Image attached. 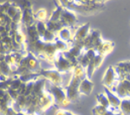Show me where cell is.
Here are the masks:
<instances>
[{
    "label": "cell",
    "mask_w": 130,
    "mask_h": 115,
    "mask_svg": "<svg viewBox=\"0 0 130 115\" xmlns=\"http://www.w3.org/2000/svg\"><path fill=\"white\" fill-rule=\"evenodd\" d=\"M86 70L81 65H76L74 68V74L71 77L70 83H69L68 87H66V97L70 102H74L79 97V86L81 84L82 81L87 76H82L85 75Z\"/></svg>",
    "instance_id": "cell-1"
},
{
    "label": "cell",
    "mask_w": 130,
    "mask_h": 115,
    "mask_svg": "<svg viewBox=\"0 0 130 115\" xmlns=\"http://www.w3.org/2000/svg\"><path fill=\"white\" fill-rule=\"evenodd\" d=\"M102 42L103 41L101 38L100 32L98 30L91 31L83 42V50L87 51L89 50H94L96 51Z\"/></svg>",
    "instance_id": "cell-2"
},
{
    "label": "cell",
    "mask_w": 130,
    "mask_h": 115,
    "mask_svg": "<svg viewBox=\"0 0 130 115\" xmlns=\"http://www.w3.org/2000/svg\"><path fill=\"white\" fill-rule=\"evenodd\" d=\"M49 93L51 95L52 98L54 100V103L60 106H67L71 102L66 97L65 92L60 88L59 87H56L55 85L51 83V89L49 90Z\"/></svg>",
    "instance_id": "cell-3"
},
{
    "label": "cell",
    "mask_w": 130,
    "mask_h": 115,
    "mask_svg": "<svg viewBox=\"0 0 130 115\" xmlns=\"http://www.w3.org/2000/svg\"><path fill=\"white\" fill-rule=\"evenodd\" d=\"M90 33V25L89 24H86L77 29V30L73 35V41L75 45H78L79 47L83 49V42L86 38L88 36Z\"/></svg>",
    "instance_id": "cell-4"
},
{
    "label": "cell",
    "mask_w": 130,
    "mask_h": 115,
    "mask_svg": "<svg viewBox=\"0 0 130 115\" xmlns=\"http://www.w3.org/2000/svg\"><path fill=\"white\" fill-rule=\"evenodd\" d=\"M41 75L55 86L60 87L62 85L63 78L60 75V72H58L56 69L43 70L42 72H41Z\"/></svg>",
    "instance_id": "cell-5"
},
{
    "label": "cell",
    "mask_w": 130,
    "mask_h": 115,
    "mask_svg": "<svg viewBox=\"0 0 130 115\" xmlns=\"http://www.w3.org/2000/svg\"><path fill=\"white\" fill-rule=\"evenodd\" d=\"M55 65H56V70L60 72H69V71L74 70V68L76 67V65H74L73 64H71L68 60H66L62 53L60 54V56H56V59H55Z\"/></svg>",
    "instance_id": "cell-6"
},
{
    "label": "cell",
    "mask_w": 130,
    "mask_h": 115,
    "mask_svg": "<svg viewBox=\"0 0 130 115\" xmlns=\"http://www.w3.org/2000/svg\"><path fill=\"white\" fill-rule=\"evenodd\" d=\"M118 75L117 72L113 67H109L107 69L106 72H105L103 78H102V84L104 85L105 87L107 88H112L113 85L115 84V81L117 80Z\"/></svg>",
    "instance_id": "cell-7"
},
{
    "label": "cell",
    "mask_w": 130,
    "mask_h": 115,
    "mask_svg": "<svg viewBox=\"0 0 130 115\" xmlns=\"http://www.w3.org/2000/svg\"><path fill=\"white\" fill-rule=\"evenodd\" d=\"M60 22L63 25L73 26L77 22V19L75 13H73L71 11H70L68 9H66V8H62Z\"/></svg>",
    "instance_id": "cell-8"
},
{
    "label": "cell",
    "mask_w": 130,
    "mask_h": 115,
    "mask_svg": "<svg viewBox=\"0 0 130 115\" xmlns=\"http://www.w3.org/2000/svg\"><path fill=\"white\" fill-rule=\"evenodd\" d=\"M114 69L117 72L118 76L123 79L128 78V76H130V61L119 62Z\"/></svg>",
    "instance_id": "cell-9"
},
{
    "label": "cell",
    "mask_w": 130,
    "mask_h": 115,
    "mask_svg": "<svg viewBox=\"0 0 130 115\" xmlns=\"http://www.w3.org/2000/svg\"><path fill=\"white\" fill-rule=\"evenodd\" d=\"M94 87V83L90 80V78L85 77L82 81L79 86V92L80 94H83L85 96H88L92 93Z\"/></svg>",
    "instance_id": "cell-10"
},
{
    "label": "cell",
    "mask_w": 130,
    "mask_h": 115,
    "mask_svg": "<svg viewBox=\"0 0 130 115\" xmlns=\"http://www.w3.org/2000/svg\"><path fill=\"white\" fill-rule=\"evenodd\" d=\"M104 89H105V94L107 95V99H108V102H109V104H110V108H119L120 103H121V99H120V98L118 97L117 95L113 94L112 92L110 91L108 88H107V87H104Z\"/></svg>",
    "instance_id": "cell-11"
},
{
    "label": "cell",
    "mask_w": 130,
    "mask_h": 115,
    "mask_svg": "<svg viewBox=\"0 0 130 115\" xmlns=\"http://www.w3.org/2000/svg\"><path fill=\"white\" fill-rule=\"evenodd\" d=\"M113 48H114V44H113V42H109V41L102 42V45L96 50V54L104 57V56H106V55L111 52Z\"/></svg>",
    "instance_id": "cell-12"
},
{
    "label": "cell",
    "mask_w": 130,
    "mask_h": 115,
    "mask_svg": "<svg viewBox=\"0 0 130 115\" xmlns=\"http://www.w3.org/2000/svg\"><path fill=\"white\" fill-rule=\"evenodd\" d=\"M58 36H59L60 40H61V41L65 43H68L71 40V38H73V35H71V29L67 28V27H63L58 32Z\"/></svg>",
    "instance_id": "cell-13"
},
{
    "label": "cell",
    "mask_w": 130,
    "mask_h": 115,
    "mask_svg": "<svg viewBox=\"0 0 130 115\" xmlns=\"http://www.w3.org/2000/svg\"><path fill=\"white\" fill-rule=\"evenodd\" d=\"M22 20L24 21V24H27L29 27L32 26L34 24V21H35V14H33L32 11L29 9H27L26 10H24V12L23 13Z\"/></svg>",
    "instance_id": "cell-14"
},
{
    "label": "cell",
    "mask_w": 130,
    "mask_h": 115,
    "mask_svg": "<svg viewBox=\"0 0 130 115\" xmlns=\"http://www.w3.org/2000/svg\"><path fill=\"white\" fill-rule=\"evenodd\" d=\"M119 108L123 115H130V98L122 99Z\"/></svg>",
    "instance_id": "cell-15"
},
{
    "label": "cell",
    "mask_w": 130,
    "mask_h": 115,
    "mask_svg": "<svg viewBox=\"0 0 130 115\" xmlns=\"http://www.w3.org/2000/svg\"><path fill=\"white\" fill-rule=\"evenodd\" d=\"M35 26H36V30L39 35V37H40V40H42V38L44 37L47 30L46 24L44 23V22H38L37 24H35Z\"/></svg>",
    "instance_id": "cell-16"
},
{
    "label": "cell",
    "mask_w": 130,
    "mask_h": 115,
    "mask_svg": "<svg viewBox=\"0 0 130 115\" xmlns=\"http://www.w3.org/2000/svg\"><path fill=\"white\" fill-rule=\"evenodd\" d=\"M96 99H98V102L99 103V104L108 109L110 104H109L108 99H107V95L105 94V92L104 93H99L98 95V97H96Z\"/></svg>",
    "instance_id": "cell-17"
},
{
    "label": "cell",
    "mask_w": 130,
    "mask_h": 115,
    "mask_svg": "<svg viewBox=\"0 0 130 115\" xmlns=\"http://www.w3.org/2000/svg\"><path fill=\"white\" fill-rule=\"evenodd\" d=\"M46 18H47V11L45 9H39L35 13V19L37 20L39 22H45Z\"/></svg>",
    "instance_id": "cell-18"
},
{
    "label": "cell",
    "mask_w": 130,
    "mask_h": 115,
    "mask_svg": "<svg viewBox=\"0 0 130 115\" xmlns=\"http://www.w3.org/2000/svg\"><path fill=\"white\" fill-rule=\"evenodd\" d=\"M107 110H108V109L104 108L103 106L98 104L96 106L94 107V108L92 109V113L94 115H104Z\"/></svg>",
    "instance_id": "cell-19"
},
{
    "label": "cell",
    "mask_w": 130,
    "mask_h": 115,
    "mask_svg": "<svg viewBox=\"0 0 130 115\" xmlns=\"http://www.w3.org/2000/svg\"><path fill=\"white\" fill-rule=\"evenodd\" d=\"M103 58H104V57L100 56V55H98V54L96 55L95 58H94V61H93V62H94V67H95V69L96 70L101 67L102 62V61H103Z\"/></svg>",
    "instance_id": "cell-20"
},
{
    "label": "cell",
    "mask_w": 130,
    "mask_h": 115,
    "mask_svg": "<svg viewBox=\"0 0 130 115\" xmlns=\"http://www.w3.org/2000/svg\"><path fill=\"white\" fill-rule=\"evenodd\" d=\"M56 115H73V114L69 111L63 110V109H59L56 113Z\"/></svg>",
    "instance_id": "cell-21"
},
{
    "label": "cell",
    "mask_w": 130,
    "mask_h": 115,
    "mask_svg": "<svg viewBox=\"0 0 130 115\" xmlns=\"http://www.w3.org/2000/svg\"><path fill=\"white\" fill-rule=\"evenodd\" d=\"M114 115H123L122 113H117V114H114Z\"/></svg>",
    "instance_id": "cell-22"
}]
</instances>
